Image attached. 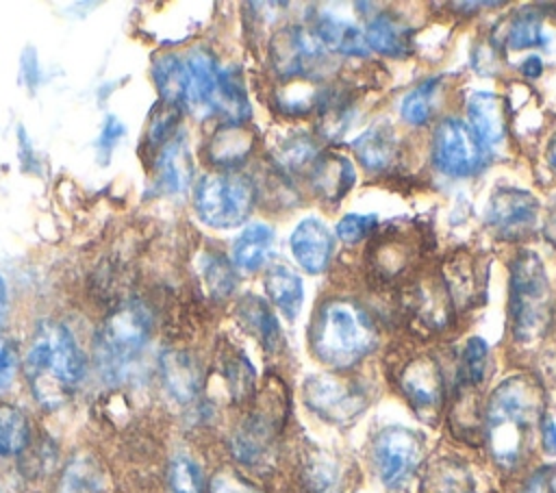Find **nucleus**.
<instances>
[{"label":"nucleus","instance_id":"a18cd8bd","mask_svg":"<svg viewBox=\"0 0 556 493\" xmlns=\"http://www.w3.org/2000/svg\"><path fill=\"white\" fill-rule=\"evenodd\" d=\"M122 135H124V126H122L115 117H109V122H106V126H104V130H102V141L111 143V141L119 139Z\"/></svg>","mask_w":556,"mask_h":493},{"label":"nucleus","instance_id":"6e6552de","mask_svg":"<svg viewBox=\"0 0 556 493\" xmlns=\"http://www.w3.org/2000/svg\"><path fill=\"white\" fill-rule=\"evenodd\" d=\"M271 63L285 78H308L328 65V54L313 30L289 26L271 39Z\"/></svg>","mask_w":556,"mask_h":493},{"label":"nucleus","instance_id":"c03bdc74","mask_svg":"<svg viewBox=\"0 0 556 493\" xmlns=\"http://www.w3.org/2000/svg\"><path fill=\"white\" fill-rule=\"evenodd\" d=\"M541 437H543V450L549 456H556V424L552 421V417L541 419Z\"/></svg>","mask_w":556,"mask_h":493},{"label":"nucleus","instance_id":"f257e3e1","mask_svg":"<svg viewBox=\"0 0 556 493\" xmlns=\"http://www.w3.org/2000/svg\"><path fill=\"white\" fill-rule=\"evenodd\" d=\"M543 389L526 374L495 387L486 406V439L502 467H515L532 447V434L543 419Z\"/></svg>","mask_w":556,"mask_h":493},{"label":"nucleus","instance_id":"dca6fc26","mask_svg":"<svg viewBox=\"0 0 556 493\" xmlns=\"http://www.w3.org/2000/svg\"><path fill=\"white\" fill-rule=\"evenodd\" d=\"M191 176H193L191 152L185 135H178L169 139L163 150H159L156 178L165 191L180 193L191 185Z\"/></svg>","mask_w":556,"mask_h":493},{"label":"nucleus","instance_id":"58836bf2","mask_svg":"<svg viewBox=\"0 0 556 493\" xmlns=\"http://www.w3.org/2000/svg\"><path fill=\"white\" fill-rule=\"evenodd\" d=\"M17 367H20V356L13 339H9L7 334H0V395L7 393L15 382Z\"/></svg>","mask_w":556,"mask_h":493},{"label":"nucleus","instance_id":"09e8293b","mask_svg":"<svg viewBox=\"0 0 556 493\" xmlns=\"http://www.w3.org/2000/svg\"><path fill=\"white\" fill-rule=\"evenodd\" d=\"M547 159H549V165L556 169V135L552 137L549 141V148H547Z\"/></svg>","mask_w":556,"mask_h":493},{"label":"nucleus","instance_id":"f03ea898","mask_svg":"<svg viewBox=\"0 0 556 493\" xmlns=\"http://www.w3.org/2000/svg\"><path fill=\"white\" fill-rule=\"evenodd\" d=\"M24 371L35 400L59 408L85 374V356L72 330L59 321H41L33 332Z\"/></svg>","mask_w":556,"mask_h":493},{"label":"nucleus","instance_id":"393cba45","mask_svg":"<svg viewBox=\"0 0 556 493\" xmlns=\"http://www.w3.org/2000/svg\"><path fill=\"white\" fill-rule=\"evenodd\" d=\"M367 46L387 54V56H404L410 50V30L393 15H376L367 28Z\"/></svg>","mask_w":556,"mask_h":493},{"label":"nucleus","instance_id":"9d476101","mask_svg":"<svg viewBox=\"0 0 556 493\" xmlns=\"http://www.w3.org/2000/svg\"><path fill=\"white\" fill-rule=\"evenodd\" d=\"M421 454L419 437L402 426L384 428L374 441V463L384 486H400L415 469Z\"/></svg>","mask_w":556,"mask_h":493},{"label":"nucleus","instance_id":"c9c22d12","mask_svg":"<svg viewBox=\"0 0 556 493\" xmlns=\"http://www.w3.org/2000/svg\"><path fill=\"white\" fill-rule=\"evenodd\" d=\"M486 356L489 347L484 339L471 337L463 350V365H460V376L465 384H480L486 371Z\"/></svg>","mask_w":556,"mask_h":493},{"label":"nucleus","instance_id":"4be33fe9","mask_svg":"<svg viewBox=\"0 0 556 493\" xmlns=\"http://www.w3.org/2000/svg\"><path fill=\"white\" fill-rule=\"evenodd\" d=\"M274 248V230L267 224H248L232 241V261L243 271H256L263 267Z\"/></svg>","mask_w":556,"mask_h":493},{"label":"nucleus","instance_id":"f704fd0d","mask_svg":"<svg viewBox=\"0 0 556 493\" xmlns=\"http://www.w3.org/2000/svg\"><path fill=\"white\" fill-rule=\"evenodd\" d=\"M506 43L515 50L534 48L545 43L541 20L534 13H521L510 22V28L506 33Z\"/></svg>","mask_w":556,"mask_h":493},{"label":"nucleus","instance_id":"c85d7f7f","mask_svg":"<svg viewBox=\"0 0 556 493\" xmlns=\"http://www.w3.org/2000/svg\"><path fill=\"white\" fill-rule=\"evenodd\" d=\"M152 76L161 102L180 106L185 96V61L176 54H161L154 59Z\"/></svg>","mask_w":556,"mask_h":493},{"label":"nucleus","instance_id":"6ab92c4d","mask_svg":"<svg viewBox=\"0 0 556 493\" xmlns=\"http://www.w3.org/2000/svg\"><path fill=\"white\" fill-rule=\"evenodd\" d=\"M161 376L163 384L178 402H191L200 391V367L187 352H163Z\"/></svg>","mask_w":556,"mask_h":493},{"label":"nucleus","instance_id":"bb28decb","mask_svg":"<svg viewBox=\"0 0 556 493\" xmlns=\"http://www.w3.org/2000/svg\"><path fill=\"white\" fill-rule=\"evenodd\" d=\"M239 317L261 339V343L267 350H276L278 347V343H280V328H278V321H276V317L269 311L265 300H261L256 295H245L239 302Z\"/></svg>","mask_w":556,"mask_h":493},{"label":"nucleus","instance_id":"412c9836","mask_svg":"<svg viewBox=\"0 0 556 493\" xmlns=\"http://www.w3.org/2000/svg\"><path fill=\"white\" fill-rule=\"evenodd\" d=\"M271 441V421L263 415H252L232 434V454L245 465H256L263 458H267Z\"/></svg>","mask_w":556,"mask_h":493},{"label":"nucleus","instance_id":"f8f14e48","mask_svg":"<svg viewBox=\"0 0 556 493\" xmlns=\"http://www.w3.org/2000/svg\"><path fill=\"white\" fill-rule=\"evenodd\" d=\"M217 63L204 48L189 52L185 61V96L182 104L195 115L206 117L213 113V93L217 87Z\"/></svg>","mask_w":556,"mask_h":493},{"label":"nucleus","instance_id":"72a5a7b5","mask_svg":"<svg viewBox=\"0 0 556 493\" xmlns=\"http://www.w3.org/2000/svg\"><path fill=\"white\" fill-rule=\"evenodd\" d=\"M180 119V106L178 104H167V102H159V106L154 109V113L150 115V124L146 130V146L150 148H161L163 143L169 141L172 132L176 130Z\"/></svg>","mask_w":556,"mask_h":493},{"label":"nucleus","instance_id":"0eeeda50","mask_svg":"<svg viewBox=\"0 0 556 493\" xmlns=\"http://www.w3.org/2000/svg\"><path fill=\"white\" fill-rule=\"evenodd\" d=\"M484 146L471 132V128L456 119H443L434 130L432 159L439 172L452 178H465L476 174L484 163Z\"/></svg>","mask_w":556,"mask_h":493},{"label":"nucleus","instance_id":"7ed1b4c3","mask_svg":"<svg viewBox=\"0 0 556 493\" xmlns=\"http://www.w3.org/2000/svg\"><path fill=\"white\" fill-rule=\"evenodd\" d=\"M376 345L369 315L354 302L332 300L321 306L313 326L315 356L330 367H352Z\"/></svg>","mask_w":556,"mask_h":493},{"label":"nucleus","instance_id":"39448f33","mask_svg":"<svg viewBox=\"0 0 556 493\" xmlns=\"http://www.w3.org/2000/svg\"><path fill=\"white\" fill-rule=\"evenodd\" d=\"M198 217L211 228H235L254 208V185L235 172H213L200 178L193 191Z\"/></svg>","mask_w":556,"mask_h":493},{"label":"nucleus","instance_id":"e433bc0d","mask_svg":"<svg viewBox=\"0 0 556 493\" xmlns=\"http://www.w3.org/2000/svg\"><path fill=\"white\" fill-rule=\"evenodd\" d=\"M376 228V215H343L337 224V237L345 243H356Z\"/></svg>","mask_w":556,"mask_h":493},{"label":"nucleus","instance_id":"5701e85b","mask_svg":"<svg viewBox=\"0 0 556 493\" xmlns=\"http://www.w3.org/2000/svg\"><path fill=\"white\" fill-rule=\"evenodd\" d=\"M213 113H219L230 126H237L250 115L245 87L235 67L219 69L217 87L213 93Z\"/></svg>","mask_w":556,"mask_h":493},{"label":"nucleus","instance_id":"1a4fd4ad","mask_svg":"<svg viewBox=\"0 0 556 493\" xmlns=\"http://www.w3.org/2000/svg\"><path fill=\"white\" fill-rule=\"evenodd\" d=\"M302 395L306 406L330 424H348L365 408V397L354 384L328 374L306 378Z\"/></svg>","mask_w":556,"mask_h":493},{"label":"nucleus","instance_id":"9b49d317","mask_svg":"<svg viewBox=\"0 0 556 493\" xmlns=\"http://www.w3.org/2000/svg\"><path fill=\"white\" fill-rule=\"evenodd\" d=\"M539 219V200L517 187H497L486 208V222L502 237H521L534 230Z\"/></svg>","mask_w":556,"mask_h":493},{"label":"nucleus","instance_id":"4c0bfd02","mask_svg":"<svg viewBox=\"0 0 556 493\" xmlns=\"http://www.w3.org/2000/svg\"><path fill=\"white\" fill-rule=\"evenodd\" d=\"M226 378L230 384V391L237 400L245 397L252 389L254 382V369L252 365L245 361V356H237L226 365Z\"/></svg>","mask_w":556,"mask_h":493},{"label":"nucleus","instance_id":"a211bd4d","mask_svg":"<svg viewBox=\"0 0 556 493\" xmlns=\"http://www.w3.org/2000/svg\"><path fill=\"white\" fill-rule=\"evenodd\" d=\"M354 150L363 167H367L369 172H384L395 163L400 146L395 130L389 124L380 122L354 141Z\"/></svg>","mask_w":556,"mask_h":493},{"label":"nucleus","instance_id":"aec40b11","mask_svg":"<svg viewBox=\"0 0 556 493\" xmlns=\"http://www.w3.org/2000/svg\"><path fill=\"white\" fill-rule=\"evenodd\" d=\"M315 35L324 43V48H330L334 52L348 54V56H365L369 54V46L361 28L354 24L339 20L330 13H319L315 22Z\"/></svg>","mask_w":556,"mask_h":493},{"label":"nucleus","instance_id":"a19ab883","mask_svg":"<svg viewBox=\"0 0 556 493\" xmlns=\"http://www.w3.org/2000/svg\"><path fill=\"white\" fill-rule=\"evenodd\" d=\"M208 493H261V491L239 473L230 469H222L211 478Z\"/></svg>","mask_w":556,"mask_h":493},{"label":"nucleus","instance_id":"f3484780","mask_svg":"<svg viewBox=\"0 0 556 493\" xmlns=\"http://www.w3.org/2000/svg\"><path fill=\"white\" fill-rule=\"evenodd\" d=\"M356 174L352 163L341 154H321L311 169L313 189L328 202L343 198L354 185Z\"/></svg>","mask_w":556,"mask_h":493},{"label":"nucleus","instance_id":"ddd939ff","mask_svg":"<svg viewBox=\"0 0 556 493\" xmlns=\"http://www.w3.org/2000/svg\"><path fill=\"white\" fill-rule=\"evenodd\" d=\"M291 254L308 274H321L332 256V235L317 217L302 219L289 239Z\"/></svg>","mask_w":556,"mask_h":493},{"label":"nucleus","instance_id":"4468645a","mask_svg":"<svg viewBox=\"0 0 556 493\" xmlns=\"http://www.w3.org/2000/svg\"><path fill=\"white\" fill-rule=\"evenodd\" d=\"M402 389L419 415L437 413L443 400V376L434 358L419 356L402 374Z\"/></svg>","mask_w":556,"mask_h":493},{"label":"nucleus","instance_id":"20e7f679","mask_svg":"<svg viewBox=\"0 0 556 493\" xmlns=\"http://www.w3.org/2000/svg\"><path fill=\"white\" fill-rule=\"evenodd\" d=\"M510 321L521 343L539 341L552 321L549 278L536 252L521 250L510 263Z\"/></svg>","mask_w":556,"mask_h":493},{"label":"nucleus","instance_id":"423d86ee","mask_svg":"<svg viewBox=\"0 0 556 493\" xmlns=\"http://www.w3.org/2000/svg\"><path fill=\"white\" fill-rule=\"evenodd\" d=\"M152 332V315L141 302H124L102 324L98 358L102 371L122 374L146 347Z\"/></svg>","mask_w":556,"mask_h":493},{"label":"nucleus","instance_id":"ea45409f","mask_svg":"<svg viewBox=\"0 0 556 493\" xmlns=\"http://www.w3.org/2000/svg\"><path fill=\"white\" fill-rule=\"evenodd\" d=\"M321 119H324V130L328 137H339L343 135L348 122H350V106L345 102H341L339 98H328L326 100V106H324V113H321Z\"/></svg>","mask_w":556,"mask_h":493},{"label":"nucleus","instance_id":"37998d69","mask_svg":"<svg viewBox=\"0 0 556 493\" xmlns=\"http://www.w3.org/2000/svg\"><path fill=\"white\" fill-rule=\"evenodd\" d=\"M554 467H541L536 469L521 493H554Z\"/></svg>","mask_w":556,"mask_h":493},{"label":"nucleus","instance_id":"473e14b6","mask_svg":"<svg viewBox=\"0 0 556 493\" xmlns=\"http://www.w3.org/2000/svg\"><path fill=\"white\" fill-rule=\"evenodd\" d=\"M172 493H204L202 469L189 456H174L167 469Z\"/></svg>","mask_w":556,"mask_h":493},{"label":"nucleus","instance_id":"2eb2a0df","mask_svg":"<svg viewBox=\"0 0 556 493\" xmlns=\"http://www.w3.org/2000/svg\"><path fill=\"white\" fill-rule=\"evenodd\" d=\"M471 132L482 146H495L506 135V106L502 96L478 91L467 102Z\"/></svg>","mask_w":556,"mask_h":493},{"label":"nucleus","instance_id":"2f4dec72","mask_svg":"<svg viewBox=\"0 0 556 493\" xmlns=\"http://www.w3.org/2000/svg\"><path fill=\"white\" fill-rule=\"evenodd\" d=\"M248 148L250 137L245 135V130L230 126L215 135V139L211 141V156L217 165H232L248 154Z\"/></svg>","mask_w":556,"mask_h":493},{"label":"nucleus","instance_id":"49530a36","mask_svg":"<svg viewBox=\"0 0 556 493\" xmlns=\"http://www.w3.org/2000/svg\"><path fill=\"white\" fill-rule=\"evenodd\" d=\"M521 72H523V76H526V78H536V76H541V72H543V63H541V59H539V56H530V59H526V61H523V65H521Z\"/></svg>","mask_w":556,"mask_h":493},{"label":"nucleus","instance_id":"cd10ccee","mask_svg":"<svg viewBox=\"0 0 556 493\" xmlns=\"http://www.w3.org/2000/svg\"><path fill=\"white\" fill-rule=\"evenodd\" d=\"M30 443V421L13 404H0V456H17Z\"/></svg>","mask_w":556,"mask_h":493},{"label":"nucleus","instance_id":"7c9ffc66","mask_svg":"<svg viewBox=\"0 0 556 493\" xmlns=\"http://www.w3.org/2000/svg\"><path fill=\"white\" fill-rule=\"evenodd\" d=\"M200 276L204 280L206 291L213 298H228L237 287V278L232 265L219 254H206L200 261Z\"/></svg>","mask_w":556,"mask_h":493},{"label":"nucleus","instance_id":"b1692460","mask_svg":"<svg viewBox=\"0 0 556 493\" xmlns=\"http://www.w3.org/2000/svg\"><path fill=\"white\" fill-rule=\"evenodd\" d=\"M265 289L287 319L298 317L304 302V285L291 267L274 265L265 276Z\"/></svg>","mask_w":556,"mask_h":493},{"label":"nucleus","instance_id":"a878e982","mask_svg":"<svg viewBox=\"0 0 556 493\" xmlns=\"http://www.w3.org/2000/svg\"><path fill=\"white\" fill-rule=\"evenodd\" d=\"M104 491V471L87 454L74 456L61 480H59V493H102Z\"/></svg>","mask_w":556,"mask_h":493},{"label":"nucleus","instance_id":"de8ad7c7","mask_svg":"<svg viewBox=\"0 0 556 493\" xmlns=\"http://www.w3.org/2000/svg\"><path fill=\"white\" fill-rule=\"evenodd\" d=\"M4 308H7V282H4V278L0 276V317H2Z\"/></svg>","mask_w":556,"mask_h":493},{"label":"nucleus","instance_id":"79ce46f5","mask_svg":"<svg viewBox=\"0 0 556 493\" xmlns=\"http://www.w3.org/2000/svg\"><path fill=\"white\" fill-rule=\"evenodd\" d=\"M313 154H315L313 141L308 137H295L287 141L285 150L280 152V161L282 165H300V163H306Z\"/></svg>","mask_w":556,"mask_h":493},{"label":"nucleus","instance_id":"c756f323","mask_svg":"<svg viewBox=\"0 0 556 493\" xmlns=\"http://www.w3.org/2000/svg\"><path fill=\"white\" fill-rule=\"evenodd\" d=\"M437 96H439V80H426L421 85H417L413 91H408L402 100L400 113L402 119L413 124V126H421L430 119L434 104H437Z\"/></svg>","mask_w":556,"mask_h":493}]
</instances>
